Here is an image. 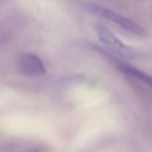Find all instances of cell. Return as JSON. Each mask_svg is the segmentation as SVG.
I'll use <instances>...</instances> for the list:
<instances>
[{"label": "cell", "mask_w": 152, "mask_h": 152, "mask_svg": "<svg viewBox=\"0 0 152 152\" xmlns=\"http://www.w3.org/2000/svg\"><path fill=\"white\" fill-rule=\"evenodd\" d=\"M118 65H119V69H121L125 74H127V75H129V76H132V77H134V78L148 84L152 88V76L151 75H148L145 71H141V70L134 68L133 65L126 64V63H118Z\"/></svg>", "instance_id": "obj_4"}, {"label": "cell", "mask_w": 152, "mask_h": 152, "mask_svg": "<svg viewBox=\"0 0 152 152\" xmlns=\"http://www.w3.org/2000/svg\"><path fill=\"white\" fill-rule=\"evenodd\" d=\"M19 68L27 76H38L45 72L44 63L32 53H24L19 58Z\"/></svg>", "instance_id": "obj_3"}, {"label": "cell", "mask_w": 152, "mask_h": 152, "mask_svg": "<svg viewBox=\"0 0 152 152\" xmlns=\"http://www.w3.org/2000/svg\"><path fill=\"white\" fill-rule=\"evenodd\" d=\"M21 152H39L37 148H28V150H25V151H21Z\"/></svg>", "instance_id": "obj_5"}, {"label": "cell", "mask_w": 152, "mask_h": 152, "mask_svg": "<svg viewBox=\"0 0 152 152\" xmlns=\"http://www.w3.org/2000/svg\"><path fill=\"white\" fill-rule=\"evenodd\" d=\"M88 7L96 15L114 23L115 25H118L119 27L124 28L125 31H127L129 33H133V34H137V36H144L146 33L145 28L142 26H140L138 23L124 17L122 14H120V13L113 11V10H109L107 7H103L101 5H95V4H90Z\"/></svg>", "instance_id": "obj_1"}, {"label": "cell", "mask_w": 152, "mask_h": 152, "mask_svg": "<svg viewBox=\"0 0 152 152\" xmlns=\"http://www.w3.org/2000/svg\"><path fill=\"white\" fill-rule=\"evenodd\" d=\"M96 33L99 39L103 45H106L112 52L120 55L122 57H134L137 55L135 50L126 45L124 42H121L107 26L99 24L96 26Z\"/></svg>", "instance_id": "obj_2"}]
</instances>
